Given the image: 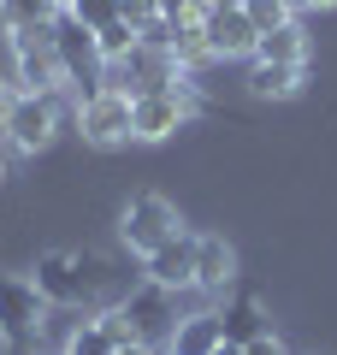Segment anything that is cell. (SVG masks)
Segmentation results:
<instances>
[{
	"instance_id": "cell-1",
	"label": "cell",
	"mask_w": 337,
	"mask_h": 355,
	"mask_svg": "<svg viewBox=\"0 0 337 355\" xmlns=\"http://www.w3.org/2000/svg\"><path fill=\"white\" fill-rule=\"evenodd\" d=\"M0 119H6V148H18V154H42V148L53 142V130H60V95L18 89V95H6Z\"/></svg>"
},
{
	"instance_id": "cell-5",
	"label": "cell",
	"mask_w": 337,
	"mask_h": 355,
	"mask_svg": "<svg viewBox=\"0 0 337 355\" xmlns=\"http://www.w3.org/2000/svg\"><path fill=\"white\" fill-rule=\"evenodd\" d=\"M184 125H189L184 83L154 89V95H137V101H130V130H137V142H166V137H178Z\"/></svg>"
},
{
	"instance_id": "cell-3",
	"label": "cell",
	"mask_w": 337,
	"mask_h": 355,
	"mask_svg": "<svg viewBox=\"0 0 337 355\" xmlns=\"http://www.w3.org/2000/svg\"><path fill=\"white\" fill-rule=\"evenodd\" d=\"M201 30H207L213 60H243V53L254 60L261 30H254V18L243 12V0H207V6H201Z\"/></svg>"
},
{
	"instance_id": "cell-25",
	"label": "cell",
	"mask_w": 337,
	"mask_h": 355,
	"mask_svg": "<svg viewBox=\"0 0 337 355\" xmlns=\"http://www.w3.org/2000/svg\"><path fill=\"white\" fill-rule=\"evenodd\" d=\"M12 355H36V349H30V343H12Z\"/></svg>"
},
{
	"instance_id": "cell-22",
	"label": "cell",
	"mask_w": 337,
	"mask_h": 355,
	"mask_svg": "<svg viewBox=\"0 0 337 355\" xmlns=\"http://www.w3.org/2000/svg\"><path fill=\"white\" fill-rule=\"evenodd\" d=\"M290 6H296V12H302V6H308V12H320V6H337V0H290Z\"/></svg>"
},
{
	"instance_id": "cell-19",
	"label": "cell",
	"mask_w": 337,
	"mask_h": 355,
	"mask_svg": "<svg viewBox=\"0 0 337 355\" xmlns=\"http://www.w3.org/2000/svg\"><path fill=\"white\" fill-rule=\"evenodd\" d=\"M65 355H119V343H112L107 331H101V320H95V326H77V331H71Z\"/></svg>"
},
{
	"instance_id": "cell-6",
	"label": "cell",
	"mask_w": 337,
	"mask_h": 355,
	"mask_svg": "<svg viewBox=\"0 0 337 355\" xmlns=\"http://www.w3.org/2000/svg\"><path fill=\"white\" fill-rule=\"evenodd\" d=\"M42 326H48V296L30 279H12V272H6V279H0V338L30 343Z\"/></svg>"
},
{
	"instance_id": "cell-16",
	"label": "cell",
	"mask_w": 337,
	"mask_h": 355,
	"mask_svg": "<svg viewBox=\"0 0 337 355\" xmlns=\"http://www.w3.org/2000/svg\"><path fill=\"white\" fill-rule=\"evenodd\" d=\"M0 12L12 30H36V24H53L60 18V0H0Z\"/></svg>"
},
{
	"instance_id": "cell-8",
	"label": "cell",
	"mask_w": 337,
	"mask_h": 355,
	"mask_svg": "<svg viewBox=\"0 0 337 355\" xmlns=\"http://www.w3.org/2000/svg\"><path fill=\"white\" fill-rule=\"evenodd\" d=\"M53 48H60V65H65V83H95L101 71H107V60H101V42L89 24H77L71 12L53 18Z\"/></svg>"
},
{
	"instance_id": "cell-18",
	"label": "cell",
	"mask_w": 337,
	"mask_h": 355,
	"mask_svg": "<svg viewBox=\"0 0 337 355\" xmlns=\"http://www.w3.org/2000/svg\"><path fill=\"white\" fill-rule=\"evenodd\" d=\"M71 18H77V24H89V30H107V24L125 18V0H77Z\"/></svg>"
},
{
	"instance_id": "cell-9",
	"label": "cell",
	"mask_w": 337,
	"mask_h": 355,
	"mask_svg": "<svg viewBox=\"0 0 337 355\" xmlns=\"http://www.w3.org/2000/svg\"><path fill=\"white\" fill-rule=\"evenodd\" d=\"M137 130H130V95H119V89H95L83 101V142L89 148H119V142H130Z\"/></svg>"
},
{
	"instance_id": "cell-26",
	"label": "cell",
	"mask_w": 337,
	"mask_h": 355,
	"mask_svg": "<svg viewBox=\"0 0 337 355\" xmlns=\"http://www.w3.org/2000/svg\"><path fill=\"white\" fill-rule=\"evenodd\" d=\"M71 6H77V0H60V12H71Z\"/></svg>"
},
{
	"instance_id": "cell-24",
	"label": "cell",
	"mask_w": 337,
	"mask_h": 355,
	"mask_svg": "<svg viewBox=\"0 0 337 355\" xmlns=\"http://www.w3.org/2000/svg\"><path fill=\"white\" fill-rule=\"evenodd\" d=\"M119 355H148V343H125V349H119Z\"/></svg>"
},
{
	"instance_id": "cell-21",
	"label": "cell",
	"mask_w": 337,
	"mask_h": 355,
	"mask_svg": "<svg viewBox=\"0 0 337 355\" xmlns=\"http://www.w3.org/2000/svg\"><path fill=\"white\" fill-rule=\"evenodd\" d=\"M154 6H160L166 18H189V12H201L207 0H154Z\"/></svg>"
},
{
	"instance_id": "cell-14",
	"label": "cell",
	"mask_w": 337,
	"mask_h": 355,
	"mask_svg": "<svg viewBox=\"0 0 337 355\" xmlns=\"http://www.w3.org/2000/svg\"><path fill=\"white\" fill-rule=\"evenodd\" d=\"M249 89L261 95V101H290V95L302 89V65H261V60H254Z\"/></svg>"
},
{
	"instance_id": "cell-20",
	"label": "cell",
	"mask_w": 337,
	"mask_h": 355,
	"mask_svg": "<svg viewBox=\"0 0 337 355\" xmlns=\"http://www.w3.org/2000/svg\"><path fill=\"white\" fill-rule=\"evenodd\" d=\"M243 355H290V349H284V343L273 338V331H261L254 343H243Z\"/></svg>"
},
{
	"instance_id": "cell-23",
	"label": "cell",
	"mask_w": 337,
	"mask_h": 355,
	"mask_svg": "<svg viewBox=\"0 0 337 355\" xmlns=\"http://www.w3.org/2000/svg\"><path fill=\"white\" fill-rule=\"evenodd\" d=\"M213 355H243V343H219V349H213Z\"/></svg>"
},
{
	"instance_id": "cell-17",
	"label": "cell",
	"mask_w": 337,
	"mask_h": 355,
	"mask_svg": "<svg viewBox=\"0 0 337 355\" xmlns=\"http://www.w3.org/2000/svg\"><path fill=\"white\" fill-rule=\"evenodd\" d=\"M243 12L254 18V30H278V24H296V6H290V0H243Z\"/></svg>"
},
{
	"instance_id": "cell-7",
	"label": "cell",
	"mask_w": 337,
	"mask_h": 355,
	"mask_svg": "<svg viewBox=\"0 0 337 355\" xmlns=\"http://www.w3.org/2000/svg\"><path fill=\"white\" fill-rule=\"evenodd\" d=\"M119 231H125V243L148 261L160 243L178 237V207L166 202V196H137V202L125 207V219H119Z\"/></svg>"
},
{
	"instance_id": "cell-12",
	"label": "cell",
	"mask_w": 337,
	"mask_h": 355,
	"mask_svg": "<svg viewBox=\"0 0 337 355\" xmlns=\"http://www.w3.org/2000/svg\"><path fill=\"white\" fill-rule=\"evenodd\" d=\"M225 343V326L219 314H189L172 326V355H213Z\"/></svg>"
},
{
	"instance_id": "cell-11",
	"label": "cell",
	"mask_w": 337,
	"mask_h": 355,
	"mask_svg": "<svg viewBox=\"0 0 337 355\" xmlns=\"http://www.w3.org/2000/svg\"><path fill=\"white\" fill-rule=\"evenodd\" d=\"M237 279V249L225 237H196V291H225Z\"/></svg>"
},
{
	"instance_id": "cell-10",
	"label": "cell",
	"mask_w": 337,
	"mask_h": 355,
	"mask_svg": "<svg viewBox=\"0 0 337 355\" xmlns=\"http://www.w3.org/2000/svg\"><path fill=\"white\" fill-rule=\"evenodd\" d=\"M148 284H160V291H196V237L178 231L172 243H160L148 254Z\"/></svg>"
},
{
	"instance_id": "cell-13",
	"label": "cell",
	"mask_w": 337,
	"mask_h": 355,
	"mask_svg": "<svg viewBox=\"0 0 337 355\" xmlns=\"http://www.w3.org/2000/svg\"><path fill=\"white\" fill-rule=\"evenodd\" d=\"M254 60L261 65H308V36H302V24L266 30V36L254 42Z\"/></svg>"
},
{
	"instance_id": "cell-4",
	"label": "cell",
	"mask_w": 337,
	"mask_h": 355,
	"mask_svg": "<svg viewBox=\"0 0 337 355\" xmlns=\"http://www.w3.org/2000/svg\"><path fill=\"white\" fill-rule=\"evenodd\" d=\"M12 53H18V83L24 89H53L65 83V65H60V48H53V24H36V30H12Z\"/></svg>"
},
{
	"instance_id": "cell-15",
	"label": "cell",
	"mask_w": 337,
	"mask_h": 355,
	"mask_svg": "<svg viewBox=\"0 0 337 355\" xmlns=\"http://www.w3.org/2000/svg\"><path fill=\"white\" fill-rule=\"evenodd\" d=\"M219 326H225V343H254L266 331V320H261V302L254 296H243V302H231L219 314Z\"/></svg>"
},
{
	"instance_id": "cell-2",
	"label": "cell",
	"mask_w": 337,
	"mask_h": 355,
	"mask_svg": "<svg viewBox=\"0 0 337 355\" xmlns=\"http://www.w3.org/2000/svg\"><path fill=\"white\" fill-rule=\"evenodd\" d=\"M36 284L42 296H48L53 308H77V302H89L95 296V284H101V261H83V254H60V249H48L36 261Z\"/></svg>"
}]
</instances>
